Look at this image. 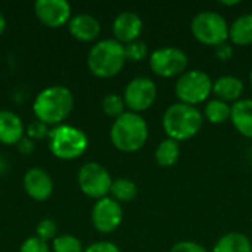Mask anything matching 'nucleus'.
Here are the masks:
<instances>
[{
  "label": "nucleus",
  "instance_id": "nucleus-1",
  "mask_svg": "<svg viewBox=\"0 0 252 252\" xmlns=\"http://www.w3.org/2000/svg\"><path fill=\"white\" fill-rule=\"evenodd\" d=\"M204 124V117L196 106L186 103H174L162 115V127L168 139L185 142L199 133Z\"/></svg>",
  "mask_w": 252,
  "mask_h": 252
},
{
  "label": "nucleus",
  "instance_id": "nucleus-2",
  "mask_svg": "<svg viewBox=\"0 0 252 252\" xmlns=\"http://www.w3.org/2000/svg\"><path fill=\"white\" fill-rule=\"evenodd\" d=\"M74 106V97L69 89L52 86L41 90L34 100V114L44 124H58L63 121Z\"/></svg>",
  "mask_w": 252,
  "mask_h": 252
},
{
  "label": "nucleus",
  "instance_id": "nucleus-3",
  "mask_svg": "<svg viewBox=\"0 0 252 252\" xmlns=\"http://www.w3.org/2000/svg\"><path fill=\"white\" fill-rule=\"evenodd\" d=\"M149 130L143 117L136 112H124L111 128V142L121 152H136L148 140Z\"/></svg>",
  "mask_w": 252,
  "mask_h": 252
},
{
  "label": "nucleus",
  "instance_id": "nucleus-4",
  "mask_svg": "<svg viewBox=\"0 0 252 252\" xmlns=\"http://www.w3.org/2000/svg\"><path fill=\"white\" fill-rule=\"evenodd\" d=\"M124 46L112 38L96 43L87 56V65L93 75L99 78H111L117 75L126 63Z\"/></svg>",
  "mask_w": 252,
  "mask_h": 252
},
{
  "label": "nucleus",
  "instance_id": "nucleus-5",
  "mask_svg": "<svg viewBox=\"0 0 252 252\" xmlns=\"http://www.w3.org/2000/svg\"><path fill=\"white\" fill-rule=\"evenodd\" d=\"M49 137L52 154L61 159H75L89 146V139L84 131L72 126H58L49 131Z\"/></svg>",
  "mask_w": 252,
  "mask_h": 252
},
{
  "label": "nucleus",
  "instance_id": "nucleus-6",
  "mask_svg": "<svg viewBox=\"0 0 252 252\" xmlns=\"http://www.w3.org/2000/svg\"><path fill=\"white\" fill-rule=\"evenodd\" d=\"M190 30L193 37L205 46L217 47L219 44L226 43L229 38V25L226 19L213 10H205L195 15Z\"/></svg>",
  "mask_w": 252,
  "mask_h": 252
},
{
  "label": "nucleus",
  "instance_id": "nucleus-7",
  "mask_svg": "<svg viewBox=\"0 0 252 252\" xmlns=\"http://www.w3.org/2000/svg\"><path fill=\"white\" fill-rule=\"evenodd\" d=\"M213 92V80L201 69L183 72L176 83V96L182 103L195 106L208 99Z\"/></svg>",
  "mask_w": 252,
  "mask_h": 252
},
{
  "label": "nucleus",
  "instance_id": "nucleus-8",
  "mask_svg": "<svg viewBox=\"0 0 252 252\" xmlns=\"http://www.w3.org/2000/svg\"><path fill=\"white\" fill-rule=\"evenodd\" d=\"M188 56L179 47H161L152 52L149 58V66L152 72L162 78H171L182 75L188 68Z\"/></svg>",
  "mask_w": 252,
  "mask_h": 252
},
{
  "label": "nucleus",
  "instance_id": "nucleus-9",
  "mask_svg": "<svg viewBox=\"0 0 252 252\" xmlns=\"http://www.w3.org/2000/svg\"><path fill=\"white\" fill-rule=\"evenodd\" d=\"M78 185L87 196L102 199L111 192L112 179L103 165L97 162H87L78 171Z\"/></svg>",
  "mask_w": 252,
  "mask_h": 252
},
{
  "label": "nucleus",
  "instance_id": "nucleus-10",
  "mask_svg": "<svg viewBox=\"0 0 252 252\" xmlns=\"http://www.w3.org/2000/svg\"><path fill=\"white\" fill-rule=\"evenodd\" d=\"M158 89L157 84L146 77L133 78L124 90V103L131 112H142L149 109L157 100Z\"/></svg>",
  "mask_w": 252,
  "mask_h": 252
},
{
  "label": "nucleus",
  "instance_id": "nucleus-11",
  "mask_svg": "<svg viewBox=\"0 0 252 252\" xmlns=\"http://www.w3.org/2000/svg\"><path fill=\"white\" fill-rule=\"evenodd\" d=\"M92 221L100 233L114 232L123 221V208L114 198L97 199L92 210Z\"/></svg>",
  "mask_w": 252,
  "mask_h": 252
},
{
  "label": "nucleus",
  "instance_id": "nucleus-12",
  "mask_svg": "<svg viewBox=\"0 0 252 252\" xmlns=\"http://www.w3.org/2000/svg\"><path fill=\"white\" fill-rule=\"evenodd\" d=\"M34 10L38 19L52 28L62 27L71 16V6L65 0H38L34 4Z\"/></svg>",
  "mask_w": 252,
  "mask_h": 252
},
{
  "label": "nucleus",
  "instance_id": "nucleus-13",
  "mask_svg": "<svg viewBox=\"0 0 252 252\" xmlns=\"http://www.w3.org/2000/svg\"><path fill=\"white\" fill-rule=\"evenodd\" d=\"M112 31L117 41L131 43L139 40V35L143 31V21L134 12H123L115 18Z\"/></svg>",
  "mask_w": 252,
  "mask_h": 252
},
{
  "label": "nucleus",
  "instance_id": "nucleus-14",
  "mask_svg": "<svg viewBox=\"0 0 252 252\" xmlns=\"http://www.w3.org/2000/svg\"><path fill=\"white\" fill-rule=\"evenodd\" d=\"M24 189L34 201H46L53 192V182L44 170L31 168L24 177Z\"/></svg>",
  "mask_w": 252,
  "mask_h": 252
},
{
  "label": "nucleus",
  "instance_id": "nucleus-15",
  "mask_svg": "<svg viewBox=\"0 0 252 252\" xmlns=\"http://www.w3.org/2000/svg\"><path fill=\"white\" fill-rule=\"evenodd\" d=\"M22 139V120L10 111H0V142L3 145H18Z\"/></svg>",
  "mask_w": 252,
  "mask_h": 252
},
{
  "label": "nucleus",
  "instance_id": "nucleus-16",
  "mask_svg": "<svg viewBox=\"0 0 252 252\" xmlns=\"http://www.w3.org/2000/svg\"><path fill=\"white\" fill-rule=\"evenodd\" d=\"M69 32L80 41H92L100 32V24L92 15H77L69 21Z\"/></svg>",
  "mask_w": 252,
  "mask_h": 252
},
{
  "label": "nucleus",
  "instance_id": "nucleus-17",
  "mask_svg": "<svg viewBox=\"0 0 252 252\" xmlns=\"http://www.w3.org/2000/svg\"><path fill=\"white\" fill-rule=\"evenodd\" d=\"M213 93L223 102H238L244 93V81L235 75H223L213 81Z\"/></svg>",
  "mask_w": 252,
  "mask_h": 252
},
{
  "label": "nucleus",
  "instance_id": "nucleus-18",
  "mask_svg": "<svg viewBox=\"0 0 252 252\" xmlns=\"http://www.w3.org/2000/svg\"><path fill=\"white\" fill-rule=\"evenodd\" d=\"M230 121L242 136L252 139V99H241L232 105Z\"/></svg>",
  "mask_w": 252,
  "mask_h": 252
},
{
  "label": "nucleus",
  "instance_id": "nucleus-19",
  "mask_svg": "<svg viewBox=\"0 0 252 252\" xmlns=\"http://www.w3.org/2000/svg\"><path fill=\"white\" fill-rule=\"evenodd\" d=\"M213 252H252V244L244 233L230 232L217 241Z\"/></svg>",
  "mask_w": 252,
  "mask_h": 252
},
{
  "label": "nucleus",
  "instance_id": "nucleus-20",
  "mask_svg": "<svg viewBox=\"0 0 252 252\" xmlns=\"http://www.w3.org/2000/svg\"><path fill=\"white\" fill-rule=\"evenodd\" d=\"M229 38L238 46L252 44V13L241 15L229 28Z\"/></svg>",
  "mask_w": 252,
  "mask_h": 252
},
{
  "label": "nucleus",
  "instance_id": "nucleus-21",
  "mask_svg": "<svg viewBox=\"0 0 252 252\" xmlns=\"http://www.w3.org/2000/svg\"><path fill=\"white\" fill-rule=\"evenodd\" d=\"M180 158V146L179 142L173 140V139H164L157 151H155V159L161 167H173Z\"/></svg>",
  "mask_w": 252,
  "mask_h": 252
},
{
  "label": "nucleus",
  "instance_id": "nucleus-22",
  "mask_svg": "<svg viewBox=\"0 0 252 252\" xmlns=\"http://www.w3.org/2000/svg\"><path fill=\"white\" fill-rule=\"evenodd\" d=\"M232 106L220 99H213L205 105V118L213 124H223L230 120Z\"/></svg>",
  "mask_w": 252,
  "mask_h": 252
},
{
  "label": "nucleus",
  "instance_id": "nucleus-23",
  "mask_svg": "<svg viewBox=\"0 0 252 252\" xmlns=\"http://www.w3.org/2000/svg\"><path fill=\"white\" fill-rule=\"evenodd\" d=\"M111 193L117 202H130L137 195V186L130 179H117L112 182Z\"/></svg>",
  "mask_w": 252,
  "mask_h": 252
},
{
  "label": "nucleus",
  "instance_id": "nucleus-24",
  "mask_svg": "<svg viewBox=\"0 0 252 252\" xmlns=\"http://www.w3.org/2000/svg\"><path fill=\"white\" fill-rule=\"evenodd\" d=\"M124 108H126V103H124V97L115 94V93H109L103 97L102 100V109L103 112L111 117V118H118L124 114Z\"/></svg>",
  "mask_w": 252,
  "mask_h": 252
},
{
  "label": "nucleus",
  "instance_id": "nucleus-25",
  "mask_svg": "<svg viewBox=\"0 0 252 252\" xmlns=\"http://www.w3.org/2000/svg\"><path fill=\"white\" fill-rule=\"evenodd\" d=\"M53 251L55 252H84L80 239L71 235H62L53 239Z\"/></svg>",
  "mask_w": 252,
  "mask_h": 252
},
{
  "label": "nucleus",
  "instance_id": "nucleus-26",
  "mask_svg": "<svg viewBox=\"0 0 252 252\" xmlns=\"http://www.w3.org/2000/svg\"><path fill=\"white\" fill-rule=\"evenodd\" d=\"M124 52H126V59H130V61H134V62H140L148 55V46L142 40H134V41L127 43L124 46Z\"/></svg>",
  "mask_w": 252,
  "mask_h": 252
},
{
  "label": "nucleus",
  "instance_id": "nucleus-27",
  "mask_svg": "<svg viewBox=\"0 0 252 252\" xmlns=\"http://www.w3.org/2000/svg\"><path fill=\"white\" fill-rule=\"evenodd\" d=\"M58 233V226L53 220L50 219H44L38 223L37 226V238H40L41 241H49V239H55Z\"/></svg>",
  "mask_w": 252,
  "mask_h": 252
},
{
  "label": "nucleus",
  "instance_id": "nucleus-28",
  "mask_svg": "<svg viewBox=\"0 0 252 252\" xmlns=\"http://www.w3.org/2000/svg\"><path fill=\"white\" fill-rule=\"evenodd\" d=\"M19 252H49V248L44 241H41L37 236H32L21 245Z\"/></svg>",
  "mask_w": 252,
  "mask_h": 252
},
{
  "label": "nucleus",
  "instance_id": "nucleus-29",
  "mask_svg": "<svg viewBox=\"0 0 252 252\" xmlns=\"http://www.w3.org/2000/svg\"><path fill=\"white\" fill-rule=\"evenodd\" d=\"M170 252H207V250L192 241H182L173 245V248L170 250Z\"/></svg>",
  "mask_w": 252,
  "mask_h": 252
},
{
  "label": "nucleus",
  "instance_id": "nucleus-30",
  "mask_svg": "<svg viewBox=\"0 0 252 252\" xmlns=\"http://www.w3.org/2000/svg\"><path fill=\"white\" fill-rule=\"evenodd\" d=\"M47 134H49L47 127H46V124L41 123V121H35V123L30 124V127H28V136H30L31 139H43V137H46Z\"/></svg>",
  "mask_w": 252,
  "mask_h": 252
},
{
  "label": "nucleus",
  "instance_id": "nucleus-31",
  "mask_svg": "<svg viewBox=\"0 0 252 252\" xmlns=\"http://www.w3.org/2000/svg\"><path fill=\"white\" fill-rule=\"evenodd\" d=\"M84 252H121L120 248L112 242H94L87 247Z\"/></svg>",
  "mask_w": 252,
  "mask_h": 252
},
{
  "label": "nucleus",
  "instance_id": "nucleus-32",
  "mask_svg": "<svg viewBox=\"0 0 252 252\" xmlns=\"http://www.w3.org/2000/svg\"><path fill=\"white\" fill-rule=\"evenodd\" d=\"M216 55H217V58L221 59V61H229V59H232V56H233V49H232L230 44L223 43V44H219V46L216 47Z\"/></svg>",
  "mask_w": 252,
  "mask_h": 252
},
{
  "label": "nucleus",
  "instance_id": "nucleus-33",
  "mask_svg": "<svg viewBox=\"0 0 252 252\" xmlns=\"http://www.w3.org/2000/svg\"><path fill=\"white\" fill-rule=\"evenodd\" d=\"M18 149L19 152L25 154V155H30L32 151H34V143L30 140V139H22L19 143H18Z\"/></svg>",
  "mask_w": 252,
  "mask_h": 252
},
{
  "label": "nucleus",
  "instance_id": "nucleus-34",
  "mask_svg": "<svg viewBox=\"0 0 252 252\" xmlns=\"http://www.w3.org/2000/svg\"><path fill=\"white\" fill-rule=\"evenodd\" d=\"M4 27H6V21H4L3 15L0 13V35H1V32L4 31Z\"/></svg>",
  "mask_w": 252,
  "mask_h": 252
},
{
  "label": "nucleus",
  "instance_id": "nucleus-35",
  "mask_svg": "<svg viewBox=\"0 0 252 252\" xmlns=\"http://www.w3.org/2000/svg\"><path fill=\"white\" fill-rule=\"evenodd\" d=\"M241 1L239 0H233V1H221V4H224V6H236V4H239Z\"/></svg>",
  "mask_w": 252,
  "mask_h": 252
},
{
  "label": "nucleus",
  "instance_id": "nucleus-36",
  "mask_svg": "<svg viewBox=\"0 0 252 252\" xmlns=\"http://www.w3.org/2000/svg\"><path fill=\"white\" fill-rule=\"evenodd\" d=\"M250 81H251V86H252V69H251V72H250Z\"/></svg>",
  "mask_w": 252,
  "mask_h": 252
}]
</instances>
